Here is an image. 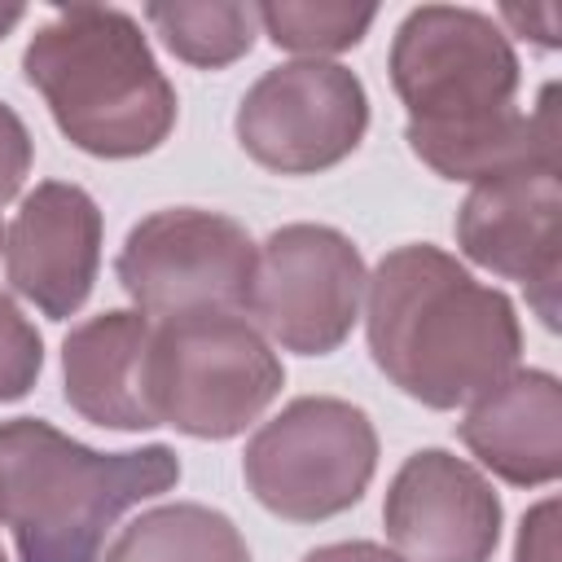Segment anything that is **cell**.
I'll return each mask as SVG.
<instances>
[{
	"mask_svg": "<svg viewBox=\"0 0 562 562\" xmlns=\"http://www.w3.org/2000/svg\"><path fill=\"white\" fill-rule=\"evenodd\" d=\"M364 329L373 364L426 408L474 404L522 351L514 303L426 241L382 255L364 281Z\"/></svg>",
	"mask_w": 562,
	"mask_h": 562,
	"instance_id": "1",
	"label": "cell"
},
{
	"mask_svg": "<svg viewBox=\"0 0 562 562\" xmlns=\"http://www.w3.org/2000/svg\"><path fill=\"white\" fill-rule=\"evenodd\" d=\"M176 483L167 443L97 452L40 417L0 422V522L22 562H101L110 527Z\"/></svg>",
	"mask_w": 562,
	"mask_h": 562,
	"instance_id": "2",
	"label": "cell"
},
{
	"mask_svg": "<svg viewBox=\"0 0 562 562\" xmlns=\"http://www.w3.org/2000/svg\"><path fill=\"white\" fill-rule=\"evenodd\" d=\"M22 75L44 97L61 136L83 154L136 158L158 149L176 127V88L123 9H57L31 35Z\"/></svg>",
	"mask_w": 562,
	"mask_h": 562,
	"instance_id": "3",
	"label": "cell"
},
{
	"mask_svg": "<svg viewBox=\"0 0 562 562\" xmlns=\"http://www.w3.org/2000/svg\"><path fill=\"white\" fill-rule=\"evenodd\" d=\"M285 369L268 338L237 312L154 321L149 400L158 426L193 439H233L277 400Z\"/></svg>",
	"mask_w": 562,
	"mask_h": 562,
	"instance_id": "4",
	"label": "cell"
},
{
	"mask_svg": "<svg viewBox=\"0 0 562 562\" xmlns=\"http://www.w3.org/2000/svg\"><path fill=\"white\" fill-rule=\"evenodd\" d=\"M391 83L408 110L404 136L474 132L518 110V53L487 13L422 4L395 31Z\"/></svg>",
	"mask_w": 562,
	"mask_h": 562,
	"instance_id": "5",
	"label": "cell"
},
{
	"mask_svg": "<svg viewBox=\"0 0 562 562\" xmlns=\"http://www.w3.org/2000/svg\"><path fill=\"white\" fill-rule=\"evenodd\" d=\"M241 470L268 514L321 522L364 496L378 470V430L351 400L303 395L250 435Z\"/></svg>",
	"mask_w": 562,
	"mask_h": 562,
	"instance_id": "6",
	"label": "cell"
},
{
	"mask_svg": "<svg viewBox=\"0 0 562 562\" xmlns=\"http://www.w3.org/2000/svg\"><path fill=\"white\" fill-rule=\"evenodd\" d=\"M114 272L136 312L154 321L193 312H237L246 307L255 272V241L228 215L171 206L132 224Z\"/></svg>",
	"mask_w": 562,
	"mask_h": 562,
	"instance_id": "7",
	"label": "cell"
},
{
	"mask_svg": "<svg viewBox=\"0 0 562 562\" xmlns=\"http://www.w3.org/2000/svg\"><path fill=\"white\" fill-rule=\"evenodd\" d=\"M364 281V259L347 233L329 224H285L255 250L246 312L285 351L329 356L360 316Z\"/></svg>",
	"mask_w": 562,
	"mask_h": 562,
	"instance_id": "8",
	"label": "cell"
},
{
	"mask_svg": "<svg viewBox=\"0 0 562 562\" xmlns=\"http://www.w3.org/2000/svg\"><path fill=\"white\" fill-rule=\"evenodd\" d=\"M233 127L259 167L312 176L342 162L364 140L369 97L347 66L303 57L263 70L246 88Z\"/></svg>",
	"mask_w": 562,
	"mask_h": 562,
	"instance_id": "9",
	"label": "cell"
},
{
	"mask_svg": "<svg viewBox=\"0 0 562 562\" xmlns=\"http://www.w3.org/2000/svg\"><path fill=\"white\" fill-rule=\"evenodd\" d=\"M562 167L536 162L479 180L457 211V246L479 268L522 281L531 307L558 325L562 277Z\"/></svg>",
	"mask_w": 562,
	"mask_h": 562,
	"instance_id": "10",
	"label": "cell"
},
{
	"mask_svg": "<svg viewBox=\"0 0 562 562\" xmlns=\"http://www.w3.org/2000/svg\"><path fill=\"white\" fill-rule=\"evenodd\" d=\"M382 522L404 562H492L501 501L470 461L422 448L395 470Z\"/></svg>",
	"mask_w": 562,
	"mask_h": 562,
	"instance_id": "11",
	"label": "cell"
},
{
	"mask_svg": "<svg viewBox=\"0 0 562 562\" xmlns=\"http://www.w3.org/2000/svg\"><path fill=\"white\" fill-rule=\"evenodd\" d=\"M101 263V211L88 189L44 180L22 198L9 237L4 268L9 285L31 299L44 316L66 321L92 294Z\"/></svg>",
	"mask_w": 562,
	"mask_h": 562,
	"instance_id": "12",
	"label": "cell"
},
{
	"mask_svg": "<svg viewBox=\"0 0 562 562\" xmlns=\"http://www.w3.org/2000/svg\"><path fill=\"white\" fill-rule=\"evenodd\" d=\"M149 338L154 316L123 307L75 325L61 342L66 404L105 430H154Z\"/></svg>",
	"mask_w": 562,
	"mask_h": 562,
	"instance_id": "13",
	"label": "cell"
},
{
	"mask_svg": "<svg viewBox=\"0 0 562 562\" xmlns=\"http://www.w3.org/2000/svg\"><path fill=\"white\" fill-rule=\"evenodd\" d=\"M457 430L505 483H553L562 470V386L544 369H514L470 404Z\"/></svg>",
	"mask_w": 562,
	"mask_h": 562,
	"instance_id": "14",
	"label": "cell"
},
{
	"mask_svg": "<svg viewBox=\"0 0 562 562\" xmlns=\"http://www.w3.org/2000/svg\"><path fill=\"white\" fill-rule=\"evenodd\" d=\"M105 562H250V549L228 514L176 501L132 518L105 549Z\"/></svg>",
	"mask_w": 562,
	"mask_h": 562,
	"instance_id": "15",
	"label": "cell"
},
{
	"mask_svg": "<svg viewBox=\"0 0 562 562\" xmlns=\"http://www.w3.org/2000/svg\"><path fill=\"white\" fill-rule=\"evenodd\" d=\"M145 22L180 61L202 70L233 66L259 35L255 4H145Z\"/></svg>",
	"mask_w": 562,
	"mask_h": 562,
	"instance_id": "16",
	"label": "cell"
},
{
	"mask_svg": "<svg viewBox=\"0 0 562 562\" xmlns=\"http://www.w3.org/2000/svg\"><path fill=\"white\" fill-rule=\"evenodd\" d=\"M263 35L277 48L290 53H342L351 44L364 40V31L373 26L378 9L373 4H294V0H277V4H255Z\"/></svg>",
	"mask_w": 562,
	"mask_h": 562,
	"instance_id": "17",
	"label": "cell"
},
{
	"mask_svg": "<svg viewBox=\"0 0 562 562\" xmlns=\"http://www.w3.org/2000/svg\"><path fill=\"white\" fill-rule=\"evenodd\" d=\"M44 369V338L0 290V400H22Z\"/></svg>",
	"mask_w": 562,
	"mask_h": 562,
	"instance_id": "18",
	"label": "cell"
},
{
	"mask_svg": "<svg viewBox=\"0 0 562 562\" xmlns=\"http://www.w3.org/2000/svg\"><path fill=\"white\" fill-rule=\"evenodd\" d=\"M31 171V132L26 123L0 101V202H9Z\"/></svg>",
	"mask_w": 562,
	"mask_h": 562,
	"instance_id": "19",
	"label": "cell"
},
{
	"mask_svg": "<svg viewBox=\"0 0 562 562\" xmlns=\"http://www.w3.org/2000/svg\"><path fill=\"white\" fill-rule=\"evenodd\" d=\"M514 562H558V501H540L522 518Z\"/></svg>",
	"mask_w": 562,
	"mask_h": 562,
	"instance_id": "20",
	"label": "cell"
},
{
	"mask_svg": "<svg viewBox=\"0 0 562 562\" xmlns=\"http://www.w3.org/2000/svg\"><path fill=\"white\" fill-rule=\"evenodd\" d=\"M303 562H404L400 553L373 544V540H342V544H321Z\"/></svg>",
	"mask_w": 562,
	"mask_h": 562,
	"instance_id": "21",
	"label": "cell"
},
{
	"mask_svg": "<svg viewBox=\"0 0 562 562\" xmlns=\"http://www.w3.org/2000/svg\"><path fill=\"white\" fill-rule=\"evenodd\" d=\"M505 22H514L518 31H536L531 40L544 44V48H558V9L553 4H540V9H518V4H505L501 9Z\"/></svg>",
	"mask_w": 562,
	"mask_h": 562,
	"instance_id": "22",
	"label": "cell"
},
{
	"mask_svg": "<svg viewBox=\"0 0 562 562\" xmlns=\"http://www.w3.org/2000/svg\"><path fill=\"white\" fill-rule=\"evenodd\" d=\"M22 4H0V40H4V31H13L18 22H22Z\"/></svg>",
	"mask_w": 562,
	"mask_h": 562,
	"instance_id": "23",
	"label": "cell"
},
{
	"mask_svg": "<svg viewBox=\"0 0 562 562\" xmlns=\"http://www.w3.org/2000/svg\"><path fill=\"white\" fill-rule=\"evenodd\" d=\"M0 246H4V224H0Z\"/></svg>",
	"mask_w": 562,
	"mask_h": 562,
	"instance_id": "24",
	"label": "cell"
},
{
	"mask_svg": "<svg viewBox=\"0 0 562 562\" xmlns=\"http://www.w3.org/2000/svg\"><path fill=\"white\" fill-rule=\"evenodd\" d=\"M0 562H4V549H0Z\"/></svg>",
	"mask_w": 562,
	"mask_h": 562,
	"instance_id": "25",
	"label": "cell"
}]
</instances>
